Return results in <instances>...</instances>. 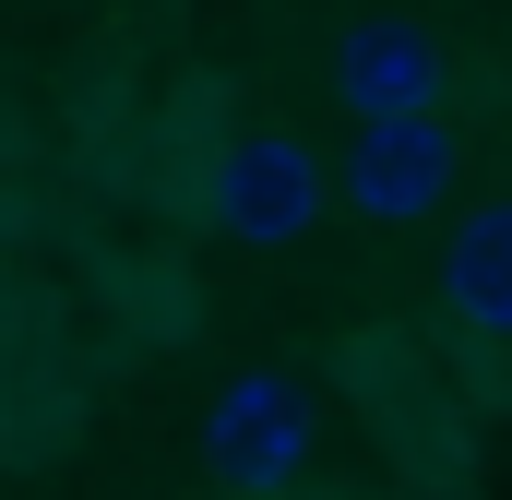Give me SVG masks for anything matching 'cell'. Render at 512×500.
<instances>
[{
  "mask_svg": "<svg viewBox=\"0 0 512 500\" xmlns=\"http://www.w3.org/2000/svg\"><path fill=\"white\" fill-rule=\"evenodd\" d=\"M155 12H191V0H155Z\"/></svg>",
  "mask_w": 512,
  "mask_h": 500,
  "instance_id": "7",
  "label": "cell"
},
{
  "mask_svg": "<svg viewBox=\"0 0 512 500\" xmlns=\"http://www.w3.org/2000/svg\"><path fill=\"white\" fill-rule=\"evenodd\" d=\"M441 310L477 346H512V191L477 203V215H453V239H441Z\"/></svg>",
  "mask_w": 512,
  "mask_h": 500,
  "instance_id": "6",
  "label": "cell"
},
{
  "mask_svg": "<svg viewBox=\"0 0 512 500\" xmlns=\"http://www.w3.org/2000/svg\"><path fill=\"white\" fill-rule=\"evenodd\" d=\"M203 227L227 250H298L322 227V155L298 131H227L203 155Z\"/></svg>",
  "mask_w": 512,
  "mask_h": 500,
  "instance_id": "1",
  "label": "cell"
},
{
  "mask_svg": "<svg viewBox=\"0 0 512 500\" xmlns=\"http://www.w3.org/2000/svg\"><path fill=\"white\" fill-rule=\"evenodd\" d=\"M310 465V393L286 370H227L203 405V477L227 500H286Z\"/></svg>",
  "mask_w": 512,
  "mask_h": 500,
  "instance_id": "2",
  "label": "cell"
},
{
  "mask_svg": "<svg viewBox=\"0 0 512 500\" xmlns=\"http://www.w3.org/2000/svg\"><path fill=\"white\" fill-rule=\"evenodd\" d=\"M453 179H465L453 120H358L346 131V167H334V203L370 215V227H417V215L453 203Z\"/></svg>",
  "mask_w": 512,
  "mask_h": 500,
  "instance_id": "3",
  "label": "cell"
},
{
  "mask_svg": "<svg viewBox=\"0 0 512 500\" xmlns=\"http://www.w3.org/2000/svg\"><path fill=\"white\" fill-rule=\"evenodd\" d=\"M346 381L382 405L393 453H441V465H453V405H441L429 358H417V334H358V346H346Z\"/></svg>",
  "mask_w": 512,
  "mask_h": 500,
  "instance_id": "5",
  "label": "cell"
},
{
  "mask_svg": "<svg viewBox=\"0 0 512 500\" xmlns=\"http://www.w3.org/2000/svg\"><path fill=\"white\" fill-rule=\"evenodd\" d=\"M441 84H453V48H441V24H417V12H358V24L334 36V96H346V120H441Z\"/></svg>",
  "mask_w": 512,
  "mask_h": 500,
  "instance_id": "4",
  "label": "cell"
}]
</instances>
